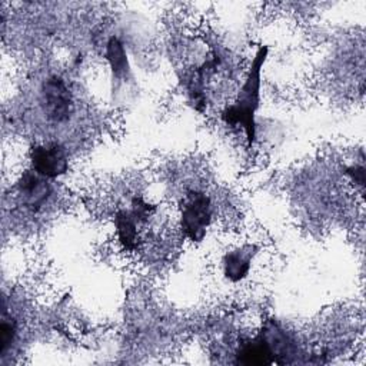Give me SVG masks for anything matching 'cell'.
Here are the masks:
<instances>
[{
    "mask_svg": "<svg viewBox=\"0 0 366 366\" xmlns=\"http://www.w3.org/2000/svg\"><path fill=\"white\" fill-rule=\"evenodd\" d=\"M267 53V46H260L257 49L234 102L222 113V119L226 124L237 126L244 130L249 149L254 146L256 140V113L260 106V77Z\"/></svg>",
    "mask_w": 366,
    "mask_h": 366,
    "instance_id": "cell-1",
    "label": "cell"
},
{
    "mask_svg": "<svg viewBox=\"0 0 366 366\" xmlns=\"http://www.w3.org/2000/svg\"><path fill=\"white\" fill-rule=\"evenodd\" d=\"M213 206L207 194L190 192L182 202L180 229L190 242H202L212 223Z\"/></svg>",
    "mask_w": 366,
    "mask_h": 366,
    "instance_id": "cell-2",
    "label": "cell"
},
{
    "mask_svg": "<svg viewBox=\"0 0 366 366\" xmlns=\"http://www.w3.org/2000/svg\"><path fill=\"white\" fill-rule=\"evenodd\" d=\"M41 106L46 117L53 123H66L74 112L71 93L66 81L51 76L41 86Z\"/></svg>",
    "mask_w": 366,
    "mask_h": 366,
    "instance_id": "cell-3",
    "label": "cell"
},
{
    "mask_svg": "<svg viewBox=\"0 0 366 366\" xmlns=\"http://www.w3.org/2000/svg\"><path fill=\"white\" fill-rule=\"evenodd\" d=\"M30 164L34 172L46 179H57L69 170V156L59 143L34 144L30 149Z\"/></svg>",
    "mask_w": 366,
    "mask_h": 366,
    "instance_id": "cell-4",
    "label": "cell"
},
{
    "mask_svg": "<svg viewBox=\"0 0 366 366\" xmlns=\"http://www.w3.org/2000/svg\"><path fill=\"white\" fill-rule=\"evenodd\" d=\"M44 176L39 174L33 169L21 173L17 180V192L23 204L31 212L40 210L51 194V186Z\"/></svg>",
    "mask_w": 366,
    "mask_h": 366,
    "instance_id": "cell-5",
    "label": "cell"
},
{
    "mask_svg": "<svg viewBox=\"0 0 366 366\" xmlns=\"http://www.w3.org/2000/svg\"><path fill=\"white\" fill-rule=\"evenodd\" d=\"M256 252L257 247L254 244H243L227 252L222 260L224 277L232 283L243 280L250 272Z\"/></svg>",
    "mask_w": 366,
    "mask_h": 366,
    "instance_id": "cell-6",
    "label": "cell"
},
{
    "mask_svg": "<svg viewBox=\"0 0 366 366\" xmlns=\"http://www.w3.org/2000/svg\"><path fill=\"white\" fill-rule=\"evenodd\" d=\"M237 363L242 365H272L274 363V356L273 352L262 333V330L250 340L243 343L240 349L237 350Z\"/></svg>",
    "mask_w": 366,
    "mask_h": 366,
    "instance_id": "cell-7",
    "label": "cell"
},
{
    "mask_svg": "<svg viewBox=\"0 0 366 366\" xmlns=\"http://www.w3.org/2000/svg\"><path fill=\"white\" fill-rule=\"evenodd\" d=\"M104 57L110 66L112 79L113 83L116 81V86H119L120 81H126L130 77V66L127 53L124 49V44L122 40L116 36H112L106 43Z\"/></svg>",
    "mask_w": 366,
    "mask_h": 366,
    "instance_id": "cell-8",
    "label": "cell"
},
{
    "mask_svg": "<svg viewBox=\"0 0 366 366\" xmlns=\"http://www.w3.org/2000/svg\"><path fill=\"white\" fill-rule=\"evenodd\" d=\"M140 220L137 216L129 210H120L114 216V229L117 234V240L120 244L127 250H134L139 243V233H137V223Z\"/></svg>",
    "mask_w": 366,
    "mask_h": 366,
    "instance_id": "cell-9",
    "label": "cell"
},
{
    "mask_svg": "<svg viewBox=\"0 0 366 366\" xmlns=\"http://www.w3.org/2000/svg\"><path fill=\"white\" fill-rule=\"evenodd\" d=\"M17 336V320L7 312L6 305H3L1 322H0V356L4 357Z\"/></svg>",
    "mask_w": 366,
    "mask_h": 366,
    "instance_id": "cell-10",
    "label": "cell"
}]
</instances>
